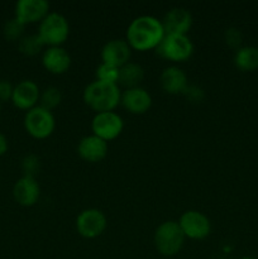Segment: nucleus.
<instances>
[{
	"instance_id": "f257e3e1",
	"label": "nucleus",
	"mask_w": 258,
	"mask_h": 259,
	"mask_svg": "<svg viewBox=\"0 0 258 259\" xmlns=\"http://www.w3.org/2000/svg\"><path fill=\"white\" fill-rule=\"evenodd\" d=\"M164 37L162 22L151 15L136 18L126 30V42L137 51L156 50Z\"/></svg>"
},
{
	"instance_id": "f03ea898",
	"label": "nucleus",
	"mask_w": 258,
	"mask_h": 259,
	"mask_svg": "<svg viewBox=\"0 0 258 259\" xmlns=\"http://www.w3.org/2000/svg\"><path fill=\"white\" fill-rule=\"evenodd\" d=\"M121 94L116 83L94 81L83 90V101L96 113L113 111L120 101Z\"/></svg>"
},
{
	"instance_id": "7ed1b4c3",
	"label": "nucleus",
	"mask_w": 258,
	"mask_h": 259,
	"mask_svg": "<svg viewBox=\"0 0 258 259\" xmlns=\"http://www.w3.org/2000/svg\"><path fill=\"white\" fill-rule=\"evenodd\" d=\"M68 33L70 27L67 19L58 13H50L40 22L38 29V35L42 42L50 47H61V45L67 39Z\"/></svg>"
},
{
	"instance_id": "20e7f679",
	"label": "nucleus",
	"mask_w": 258,
	"mask_h": 259,
	"mask_svg": "<svg viewBox=\"0 0 258 259\" xmlns=\"http://www.w3.org/2000/svg\"><path fill=\"white\" fill-rule=\"evenodd\" d=\"M185 242L184 232L176 222H164L154 233V244L163 255H175L181 250Z\"/></svg>"
},
{
	"instance_id": "39448f33",
	"label": "nucleus",
	"mask_w": 258,
	"mask_h": 259,
	"mask_svg": "<svg viewBox=\"0 0 258 259\" xmlns=\"http://www.w3.org/2000/svg\"><path fill=\"white\" fill-rule=\"evenodd\" d=\"M157 53L166 60L185 61L194 52V45L187 35L164 34L163 39L156 48Z\"/></svg>"
},
{
	"instance_id": "423d86ee",
	"label": "nucleus",
	"mask_w": 258,
	"mask_h": 259,
	"mask_svg": "<svg viewBox=\"0 0 258 259\" xmlns=\"http://www.w3.org/2000/svg\"><path fill=\"white\" fill-rule=\"evenodd\" d=\"M24 126L33 138L45 139L55 131V118L47 109L34 106L25 114Z\"/></svg>"
},
{
	"instance_id": "0eeeda50",
	"label": "nucleus",
	"mask_w": 258,
	"mask_h": 259,
	"mask_svg": "<svg viewBox=\"0 0 258 259\" xmlns=\"http://www.w3.org/2000/svg\"><path fill=\"white\" fill-rule=\"evenodd\" d=\"M123 119L119 114L114 111H105V113H96L91 121V129L94 136L104 139L105 142L113 141L123 131Z\"/></svg>"
},
{
	"instance_id": "6e6552de",
	"label": "nucleus",
	"mask_w": 258,
	"mask_h": 259,
	"mask_svg": "<svg viewBox=\"0 0 258 259\" xmlns=\"http://www.w3.org/2000/svg\"><path fill=\"white\" fill-rule=\"evenodd\" d=\"M180 228L184 232L185 238H190V239H204L210 234V225L209 219L205 217L202 212L195 211V210H190L182 214L179 222Z\"/></svg>"
},
{
	"instance_id": "1a4fd4ad",
	"label": "nucleus",
	"mask_w": 258,
	"mask_h": 259,
	"mask_svg": "<svg viewBox=\"0 0 258 259\" xmlns=\"http://www.w3.org/2000/svg\"><path fill=\"white\" fill-rule=\"evenodd\" d=\"M106 228V218L100 210L88 209L83 210L76 219V229L83 238H96Z\"/></svg>"
},
{
	"instance_id": "9d476101",
	"label": "nucleus",
	"mask_w": 258,
	"mask_h": 259,
	"mask_svg": "<svg viewBox=\"0 0 258 259\" xmlns=\"http://www.w3.org/2000/svg\"><path fill=\"white\" fill-rule=\"evenodd\" d=\"M50 4L46 0H19L15 4V18L23 24L42 22L50 13Z\"/></svg>"
},
{
	"instance_id": "9b49d317",
	"label": "nucleus",
	"mask_w": 258,
	"mask_h": 259,
	"mask_svg": "<svg viewBox=\"0 0 258 259\" xmlns=\"http://www.w3.org/2000/svg\"><path fill=\"white\" fill-rule=\"evenodd\" d=\"M192 25V15L184 8H174L168 10L162 20L164 34L186 35Z\"/></svg>"
},
{
	"instance_id": "f8f14e48",
	"label": "nucleus",
	"mask_w": 258,
	"mask_h": 259,
	"mask_svg": "<svg viewBox=\"0 0 258 259\" xmlns=\"http://www.w3.org/2000/svg\"><path fill=\"white\" fill-rule=\"evenodd\" d=\"M131 46L124 39H113L105 43L101 50V60L103 63L120 68L129 62L132 53Z\"/></svg>"
},
{
	"instance_id": "ddd939ff",
	"label": "nucleus",
	"mask_w": 258,
	"mask_h": 259,
	"mask_svg": "<svg viewBox=\"0 0 258 259\" xmlns=\"http://www.w3.org/2000/svg\"><path fill=\"white\" fill-rule=\"evenodd\" d=\"M39 89L34 81L24 80L18 83L13 90L12 100L17 108L22 110H30L39 100Z\"/></svg>"
},
{
	"instance_id": "4468645a",
	"label": "nucleus",
	"mask_w": 258,
	"mask_h": 259,
	"mask_svg": "<svg viewBox=\"0 0 258 259\" xmlns=\"http://www.w3.org/2000/svg\"><path fill=\"white\" fill-rule=\"evenodd\" d=\"M120 103L132 114H144L152 105V98L143 88L126 89L121 94Z\"/></svg>"
},
{
	"instance_id": "2eb2a0df",
	"label": "nucleus",
	"mask_w": 258,
	"mask_h": 259,
	"mask_svg": "<svg viewBox=\"0 0 258 259\" xmlns=\"http://www.w3.org/2000/svg\"><path fill=\"white\" fill-rule=\"evenodd\" d=\"M13 196L22 206H32L39 197V185L34 177L23 176L13 187Z\"/></svg>"
},
{
	"instance_id": "dca6fc26",
	"label": "nucleus",
	"mask_w": 258,
	"mask_h": 259,
	"mask_svg": "<svg viewBox=\"0 0 258 259\" xmlns=\"http://www.w3.org/2000/svg\"><path fill=\"white\" fill-rule=\"evenodd\" d=\"M78 156L88 162H100L108 153V142L96 136H88L77 146Z\"/></svg>"
},
{
	"instance_id": "f3484780",
	"label": "nucleus",
	"mask_w": 258,
	"mask_h": 259,
	"mask_svg": "<svg viewBox=\"0 0 258 259\" xmlns=\"http://www.w3.org/2000/svg\"><path fill=\"white\" fill-rule=\"evenodd\" d=\"M42 63L48 72L61 75L70 68L71 57L65 48L50 47L43 52Z\"/></svg>"
},
{
	"instance_id": "a211bd4d",
	"label": "nucleus",
	"mask_w": 258,
	"mask_h": 259,
	"mask_svg": "<svg viewBox=\"0 0 258 259\" xmlns=\"http://www.w3.org/2000/svg\"><path fill=\"white\" fill-rule=\"evenodd\" d=\"M159 83L167 94L176 95V94L184 93L187 86V77L184 71L180 70L179 67L171 66V67L164 68L163 72L161 73Z\"/></svg>"
},
{
	"instance_id": "6ab92c4d",
	"label": "nucleus",
	"mask_w": 258,
	"mask_h": 259,
	"mask_svg": "<svg viewBox=\"0 0 258 259\" xmlns=\"http://www.w3.org/2000/svg\"><path fill=\"white\" fill-rule=\"evenodd\" d=\"M144 77V71L138 63L128 62L119 68L118 83L125 86L126 89L138 88Z\"/></svg>"
},
{
	"instance_id": "aec40b11",
	"label": "nucleus",
	"mask_w": 258,
	"mask_h": 259,
	"mask_svg": "<svg viewBox=\"0 0 258 259\" xmlns=\"http://www.w3.org/2000/svg\"><path fill=\"white\" fill-rule=\"evenodd\" d=\"M235 66L242 71H253L258 68V47H243L237 51L234 57Z\"/></svg>"
},
{
	"instance_id": "412c9836",
	"label": "nucleus",
	"mask_w": 258,
	"mask_h": 259,
	"mask_svg": "<svg viewBox=\"0 0 258 259\" xmlns=\"http://www.w3.org/2000/svg\"><path fill=\"white\" fill-rule=\"evenodd\" d=\"M43 47H45V43L42 42L38 34L25 35L19 40V51L27 56L38 55Z\"/></svg>"
},
{
	"instance_id": "4be33fe9",
	"label": "nucleus",
	"mask_w": 258,
	"mask_h": 259,
	"mask_svg": "<svg viewBox=\"0 0 258 259\" xmlns=\"http://www.w3.org/2000/svg\"><path fill=\"white\" fill-rule=\"evenodd\" d=\"M40 105L42 108L47 109V110H52L56 106L60 105L61 100H62V95H61L60 89L55 88V86H50V88L45 89L43 93L39 96Z\"/></svg>"
},
{
	"instance_id": "5701e85b",
	"label": "nucleus",
	"mask_w": 258,
	"mask_h": 259,
	"mask_svg": "<svg viewBox=\"0 0 258 259\" xmlns=\"http://www.w3.org/2000/svg\"><path fill=\"white\" fill-rule=\"evenodd\" d=\"M24 27L22 22L17 19V18H13V19H9L4 25V29H3V33H4V37L7 40H18L22 39L23 32H24Z\"/></svg>"
},
{
	"instance_id": "b1692460",
	"label": "nucleus",
	"mask_w": 258,
	"mask_h": 259,
	"mask_svg": "<svg viewBox=\"0 0 258 259\" xmlns=\"http://www.w3.org/2000/svg\"><path fill=\"white\" fill-rule=\"evenodd\" d=\"M118 77H119V68L114 67V66L106 65V63H101V65L96 68V80L98 81L116 83V85H118Z\"/></svg>"
},
{
	"instance_id": "393cba45",
	"label": "nucleus",
	"mask_w": 258,
	"mask_h": 259,
	"mask_svg": "<svg viewBox=\"0 0 258 259\" xmlns=\"http://www.w3.org/2000/svg\"><path fill=\"white\" fill-rule=\"evenodd\" d=\"M23 171H24V176H30L34 177V175L37 174L38 169H39V159L35 156L30 154V156H27L24 159H23Z\"/></svg>"
},
{
	"instance_id": "a878e982",
	"label": "nucleus",
	"mask_w": 258,
	"mask_h": 259,
	"mask_svg": "<svg viewBox=\"0 0 258 259\" xmlns=\"http://www.w3.org/2000/svg\"><path fill=\"white\" fill-rule=\"evenodd\" d=\"M182 94H184L185 98L189 101H191V103H201L202 99H204V91H202V89H200L199 86L195 85H187Z\"/></svg>"
},
{
	"instance_id": "bb28decb",
	"label": "nucleus",
	"mask_w": 258,
	"mask_h": 259,
	"mask_svg": "<svg viewBox=\"0 0 258 259\" xmlns=\"http://www.w3.org/2000/svg\"><path fill=\"white\" fill-rule=\"evenodd\" d=\"M225 42L228 43V46L233 48L239 47V45L242 43V33L238 29H235V28H229L225 32Z\"/></svg>"
},
{
	"instance_id": "cd10ccee",
	"label": "nucleus",
	"mask_w": 258,
	"mask_h": 259,
	"mask_svg": "<svg viewBox=\"0 0 258 259\" xmlns=\"http://www.w3.org/2000/svg\"><path fill=\"white\" fill-rule=\"evenodd\" d=\"M13 90H14V88L9 81H0V101H8L9 99H12Z\"/></svg>"
},
{
	"instance_id": "c85d7f7f",
	"label": "nucleus",
	"mask_w": 258,
	"mask_h": 259,
	"mask_svg": "<svg viewBox=\"0 0 258 259\" xmlns=\"http://www.w3.org/2000/svg\"><path fill=\"white\" fill-rule=\"evenodd\" d=\"M7 151H8L7 138H5V137L0 133V156H3V154H4Z\"/></svg>"
},
{
	"instance_id": "c756f323",
	"label": "nucleus",
	"mask_w": 258,
	"mask_h": 259,
	"mask_svg": "<svg viewBox=\"0 0 258 259\" xmlns=\"http://www.w3.org/2000/svg\"><path fill=\"white\" fill-rule=\"evenodd\" d=\"M242 259H253V258H250V257H244V258H242Z\"/></svg>"
}]
</instances>
